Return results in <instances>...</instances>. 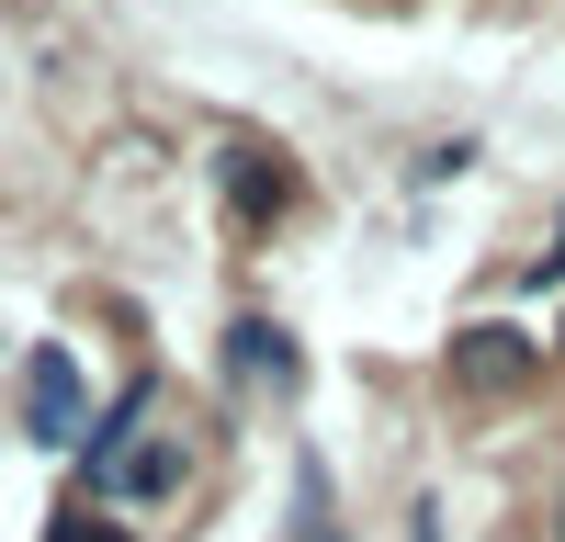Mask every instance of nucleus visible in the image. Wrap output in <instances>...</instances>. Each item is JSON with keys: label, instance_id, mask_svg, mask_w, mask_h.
<instances>
[{"label": "nucleus", "instance_id": "nucleus-4", "mask_svg": "<svg viewBox=\"0 0 565 542\" xmlns=\"http://www.w3.org/2000/svg\"><path fill=\"white\" fill-rule=\"evenodd\" d=\"M57 542H125V531H103V520H57Z\"/></svg>", "mask_w": 565, "mask_h": 542}, {"label": "nucleus", "instance_id": "nucleus-1", "mask_svg": "<svg viewBox=\"0 0 565 542\" xmlns=\"http://www.w3.org/2000/svg\"><path fill=\"white\" fill-rule=\"evenodd\" d=\"M23 419H34V441H79V361H68V350H34Z\"/></svg>", "mask_w": 565, "mask_h": 542}, {"label": "nucleus", "instance_id": "nucleus-3", "mask_svg": "<svg viewBox=\"0 0 565 542\" xmlns=\"http://www.w3.org/2000/svg\"><path fill=\"white\" fill-rule=\"evenodd\" d=\"M238 361H249V373H295V361H282V339H271V328H238Z\"/></svg>", "mask_w": 565, "mask_h": 542}, {"label": "nucleus", "instance_id": "nucleus-5", "mask_svg": "<svg viewBox=\"0 0 565 542\" xmlns=\"http://www.w3.org/2000/svg\"><path fill=\"white\" fill-rule=\"evenodd\" d=\"M532 283H565V226H554V260H543V271H532Z\"/></svg>", "mask_w": 565, "mask_h": 542}, {"label": "nucleus", "instance_id": "nucleus-2", "mask_svg": "<svg viewBox=\"0 0 565 542\" xmlns=\"http://www.w3.org/2000/svg\"><path fill=\"white\" fill-rule=\"evenodd\" d=\"M282 204V170H260V159H238V215H271Z\"/></svg>", "mask_w": 565, "mask_h": 542}]
</instances>
